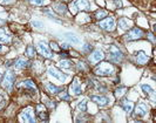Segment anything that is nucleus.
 <instances>
[{
    "label": "nucleus",
    "instance_id": "obj_1",
    "mask_svg": "<svg viewBox=\"0 0 156 123\" xmlns=\"http://www.w3.org/2000/svg\"><path fill=\"white\" fill-rule=\"evenodd\" d=\"M112 73H113V68L106 63H101L100 67L95 69V74L100 75V76H109V75H112Z\"/></svg>",
    "mask_w": 156,
    "mask_h": 123
},
{
    "label": "nucleus",
    "instance_id": "obj_2",
    "mask_svg": "<svg viewBox=\"0 0 156 123\" xmlns=\"http://www.w3.org/2000/svg\"><path fill=\"white\" fill-rule=\"evenodd\" d=\"M14 79H15L14 73L13 72H9L5 76V79H4V82H3L4 88L7 89V90H11L12 87H13V83H14Z\"/></svg>",
    "mask_w": 156,
    "mask_h": 123
},
{
    "label": "nucleus",
    "instance_id": "obj_3",
    "mask_svg": "<svg viewBox=\"0 0 156 123\" xmlns=\"http://www.w3.org/2000/svg\"><path fill=\"white\" fill-rule=\"evenodd\" d=\"M48 73H50V75H51V76H53L55 80H59L61 82H65L67 80V78H68L66 74H63V73H61L59 70H56L55 68H52V67L48 69Z\"/></svg>",
    "mask_w": 156,
    "mask_h": 123
},
{
    "label": "nucleus",
    "instance_id": "obj_4",
    "mask_svg": "<svg viewBox=\"0 0 156 123\" xmlns=\"http://www.w3.org/2000/svg\"><path fill=\"white\" fill-rule=\"evenodd\" d=\"M142 36H143L142 30H140V28H137V27H135V28H133V30L126 35V39L135 40V39H140V37H142Z\"/></svg>",
    "mask_w": 156,
    "mask_h": 123
},
{
    "label": "nucleus",
    "instance_id": "obj_5",
    "mask_svg": "<svg viewBox=\"0 0 156 123\" xmlns=\"http://www.w3.org/2000/svg\"><path fill=\"white\" fill-rule=\"evenodd\" d=\"M100 26L106 31H113L114 27H115V21L114 19L110 16V18H106L104 20L100 21Z\"/></svg>",
    "mask_w": 156,
    "mask_h": 123
},
{
    "label": "nucleus",
    "instance_id": "obj_6",
    "mask_svg": "<svg viewBox=\"0 0 156 123\" xmlns=\"http://www.w3.org/2000/svg\"><path fill=\"white\" fill-rule=\"evenodd\" d=\"M38 51L40 52L44 56H46V58H53V53L48 49V47L44 42H39L38 43Z\"/></svg>",
    "mask_w": 156,
    "mask_h": 123
},
{
    "label": "nucleus",
    "instance_id": "obj_7",
    "mask_svg": "<svg viewBox=\"0 0 156 123\" xmlns=\"http://www.w3.org/2000/svg\"><path fill=\"white\" fill-rule=\"evenodd\" d=\"M74 9H91V4L88 0H76L74 3Z\"/></svg>",
    "mask_w": 156,
    "mask_h": 123
},
{
    "label": "nucleus",
    "instance_id": "obj_8",
    "mask_svg": "<svg viewBox=\"0 0 156 123\" xmlns=\"http://www.w3.org/2000/svg\"><path fill=\"white\" fill-rule=\"evenodd\" d=\"M103 58H104V54H103L101 51H95V52L89 56V60H91L92 63H96V62L103 60Z\"/></svg>",
    "mask_w": 156,
    "mask_h": 123
},
{
    "label": "nucleus",
    "instance_id": "obj_9",
    "mask_svg": "<svg viewBox=\"0 0 156 123\" xmlns=\"http://www.w3.org/2000/svg\"><path fill=\"white\" fill-rule=\"evenodd\" d=\"M91 99H92L94 102H96L99 106H106V105H108V102H109L108 99L103 97V96H95V95H92Z\"/></svg>",
    "mask_w": 156,
    "mask_h": 123
},
{
    "label": "nucleus",
    "instance_id": "obj_10",
    "mask_svg": "<svg viewBox=\"0 0 156 123\" xmlns=\"http://www.w3.org/2000/svg\"><path fill=\"white\" fill-rule=\"evenodd\" d=\"M113 47V46H112ZM114 48V52H112V55H110V59L113 60V61H115V62H119L120 60H122L123 59V54L119 51V49H116L115 47H113Z\"/></svg>",
    "mask_w": 156,
    "mask_h": 123
},
{
    "label": "nucleus",
    "instance_id": "obj_11",
    "mask_svg": "<svg viewBox=\"0 0 156 123\" xmlns=\"http://www.w3.org/2000/svg\"><path fill=\"white\" fill-rule=\"evenodd\" d=\"M71 90L72 93L74 94V95H80L81 94V87H80V84H79V81L77 80H74V82L71 84Z\"/></svg>",
    "mask_w": 156,
    "mask_h": 123
},
{
    "label": "nucleus",
    "instance_id": "obj_12",
    "mask_svg": "<svg viewBox=\"0 0 156 123\" xmlns=\"http://www.w3.org/2000/svg\"><path fill=\"white\" fill-rule=\"evenodd\" d=\"M148 61V58H147V55H145L142 51H140V52H137L136 53V62L137 63H140V64H143V63H145Z\"/></svg>",
    "mask_w": 156,
    "mask_h": 123
},
{
    "label": "nucleus",
    "instance_id": "obj_13",
    "mask_svg": "<svg viewBox=\"0 0 156 123\" xmlns=\"http://www.w3.org/2000/svg\"><path fill=\"white\" fill-rule=\"evenodd\" d=\"M21 117H22V120L26 121V122H34V117H33V115H32L31 109H27L26 111H24L22 115H21Z\"/></svg>",
    "mask_w": 156,
    "mask_h": 123
},
{
    "label": "nucleus",
    "instance_id": "obj_14",
    "mask_svg": "<svg viewBox=\"0 0 156 123\" xmlns=\"http://www.w3.org/2000/svg\"><path fill=\"white\" fill-rule=\"evenodd\" d=\"M145 114H147V108H145V106L143 103H140L137 106V108H136V115L140 116V117H143Z\"/></svg>",
    "mask_w": 156,
    "mask_h": 123
},
{
    "label": "nucleus",
    "instance_id": "obj_15",
    "mask_svg": "<svg viewBox=\"0 0 156 123\" xmlns=\"http://www.w3.org/2000/svg\"><path fill=\"white\" fill-rule=\"evenodd\" d=\"M119 26H120V28H122V30H128V28L132 26V24H130V21L128 20V19H126V18H122V19H120L119 20Z\"/></svg>",
    "mask_w": 156,
    "mask_h": 123
},
{
    "label": "nucleus",
    "instance_id": "obj_16",
    "mask_svg": "<svg viewBox=\"0 0 156 123\" xmlns=\"http://www.w3.org/2000/svg\"><path fill=\"white\" fill-rule=\"evenodd\" d=\"M63 37H65L66 40L71 41V42H74V43H79V42H80V39H79V37H77L76 35H74L73 33H67V34L63 35Z\"/></svg>",
    "mask_w": 156,
    "mask_h": 123
},
{
    "label": "nucleus",
    "instance_id": "obj_17",
    "mask_svg": "<svg viewBox=\"0 0 156 123\" xmlns=\"http://www.w3.org/2000/svg\"><path fill=\"white\" fill-rule=\"evenodd\" d=\"M46 88L48 89V91L52 93V94H58V93H60V91L62 90L61 88L54 86V84H52V83H47V84H46Z\"/></svg>",
    "mask_w": 156,
    "mask_h": 123
},
{
    "label": "nucleus",
    "instance_id": "obj_18",
    "mask_svg": "<svg viewBox=\"0 0 156 123\" xmlns=\"http://www.w3.org/2000/svg\"><path fill=\"white\" fill-rule=\"evenodd\" d=\"M9 40H11V36H9L5 31H0V42H4V43H8Z\"/></svg>",
    "mask_w": 156,
    "mask_h": 123
},
{
    "label": "nucleus",
    "instance_id": "obj_19",
    "mask_svg": "<svg viewBox=\"0 0 156 123\" xmlns=\"http://www.w3.org/2000/svg\"><path fill=\"white\" fill-rule=\"evenodd\" d=\"M141 88H142V90H143L145 94H148V95H153V96H154L155 90H154L150 86H148V84H142Z\"/></svg>",
    "mask_w": 156,
    "mask_h": 123
},
{
    "label": "nucleus",
    "instance_id": "obj_20",
    "mask_svg": "<svg viewBox=\"0 0 156 123\" xmlns=\"http://www.w3.org/2000/svg\"><path fill=\"white\" fill-rule=\"evenodd\" d=\"M21 86H24L25 88H28V89H31V90H34V91H35V84H34L31 80L24 81V82L21 83Z\"/></svg>",
    "mask_w": 156,
    "mask_h": 123
},
{
    "label": "nucleus",
    "instance_id": "obj_21",
    "mask_svg": "<svg viewBox=\"0 0 156 123\" xmlns=\"http://www.w3.org/2000/svg\"><path fill=\"white\" fill-rule=\"evenodd\" d=\"M122 108L124 109V111L130 112V111L133 110V103H132V102H128V101H124L123 105H122Z\"/></svg>",
    "mask_w": 156,
    "mask_h": 123
},
{
    "label": "nucleus",
    "instance_id": "obj_22",
    "mask_svg": "<svg viewBox=\"0 0 156 123\" xmlns=\"http://www.w3.org/2000/svg\"><path fill=\"white\" fill-rule=\"evenodd\" d=\"M27 64H28V62H27L26 60L20 59V60H18V61L15 62V68H25Z\"/></svg>",
    "mask_w": 156,
    "mask_h": 123
},
{
    "label": "nucleus",
    "instance_id": "obj_23",
    "mask_svg": "<svg viewBox=\"0 0 156 123\" xmlns=\"http://www.w3.org/2000/svg\"><path fill=\"white\" fill-rule=\"evenodd\" d=\"M55 9L59 13H66L67 12V7H66V5H61V4H55Z\"/></svg>",
    "mask_w": 156,
    "mask_h": 123
},
{
    "label": "nucleus",
    "instance_id": "obj_24",
    "mask_svg": "<svg viewBox=\"0 0 156 123\" xmlns=\"http://www.w3.org/2000/svg\"><path fill=\"white\" fill-rule=\"evenodd\" d=\"M126 90H127V89H126L124 87L118 88V89H116V90H115V96H116V97H121V96L123 95V94L126 93Z\"/></svg>",
    "mask_w": 156,
    "mask_h": 123
},
{
    "label": "nucleus",
    "instance_id": "obj_25",
    "mask_svg": "<svg viewBox=\"0 0 156 123\" xmlns=\"http://www.w3.org/2000/svg\"><path fill=\"white\" fill-rule=\"evenodd\" d=\"M104 16H107V12L103 11V9H102V11H97L95 13V18H97V19H102Z\"/></svg>",
    "mask_w": 156,
    "mask_h": 123
},
{
    "label": "nucleus",
    "instance_id": "obj_26",
    "mask_svg": "<svg viewBox=\"0 0 156 123\" xmlns=\"http://www.w3.org/2000/svg\"><path fill=\"white\" fill-rule=\"evenodd\" d=\"M32 25L35 27V28H44V25L39 21V20H34V21H32Z\"/></svg>",
    "mask_w": 156,
    "mask_h": 123
},
{
    "label": "nucleus",
    "instance_id": "obj_27",
    "mask_svg": "<svg viewBox=\"0 0 156 123\" xmlns=\"http://www.w3.org/2000/svg\"><path fill=\"white\" fill-rule=\"evenodd\" d=\"M27 54H28V56H31V58H32V56H34L35 52H34V48H33L32 46H30V47L27 48Z\"/></svg>",
    "mask_w": 156,
    "mask_h": 123
},
{
    "label": "nucleus",
    "instance_id": "obj_28",
    "mask_svg": "<svg viewBox=\"0 0 156 123\" xmlns=\"http://www.w3.org/2000/svg\"><path fill=\"white\" fill-rule=\"evenodd\" d=\"M60 66L63 68H68V67H71V63L68 61H62V62H60Z\"/></svg>",
    "mask_w": 156,
    "mask_h": 123
},
{
    "label": "nucleus",
    "instance_id": "obj_29",
    "mask_svg": "<svg viewBox=\"0 0 156 123\" xmlns=\"http://www.w3.org/2000/svg\"><path fill=\"white\" fill-rule=\"evenodd\" d=\"M86 103H87L86 101H82V102L80 103V105H79V109H80V110H82V111L86 110Z\"/></svg>",
    "mask_w": 156,
    "mask_h": 123
},
{
    "label": "nucleus",
    "instance_id": "obj_30",
    "mask_svg": "<svg viewBox=\"0 0 156 123\" xmlns=\"http://www.w3.org/2000/svg\"><path fill=\"white\" fill-rule=\"evenodd\" d=\"M30 1L33 3V4H35V5H39V6L44 4V0H30Z\"/></svg>",
    "mask_w": 156,
    "mask_h": 123
},
{
    "label": "nucleus",
    "instance_id": "obj_31",
    "mask_svg": "<svg viewBox=\"0 0 156 123\" xmlns=\"http://www.w3.org/2000/svg\"><path fill=\"white\" fill-rule=\"evenodd\" d=\"M115 4H116V7H122V3H121V0H114Z\"/></svg>",
    "mask_w": 156,
    "mask_h": 123
},
{
    "label": "nucleus",
    "instance_id": "obj_32",
    "mask_svg": "<svg viewBox=\"0 0 156 123\" xmlns=\"http://www.w3.org/2000/svg\"><path fill=\"white\" fill-rule=\"evenodd\" d=\"M83 49H85V51H89V49H92V46H91V45H85Z\"/></svg>",
    "mask_w": 156,
    "mask_h": 123
},
{
    "label": "nucleus",
    "instance_id": "obj_33",
    "mask_svg": "<svg viewBox=\"0 0 156 123\" xmlns=\"http://www.w3.org/2000/svg\"><path fill=\"white\" fill-rule=\"evenodd\" d=\"M62 97H63V100H69V96L67 95V94H65V93H62V95H61Z\"/></svg>",
    "mask_w": 156,
    "mask_h": 123
},
{
    "label": "nucleus",
    "instance_id": "obj_34",
    "mask_svg": "<svg viewBox=\"0 0 156 123\" xmlns=\"http://www.w3.org/2000/svg\"><path fill=\"white\" fill-rule=\"evenodd\" d=\"M148 37H149V39H150V40H151V41H153V42H154V41H155V39H154V35H153V34H151V33H150V34H149V35H148Z\"/></svg>",
    "mask_w": 156,
    "mask_h": 123
},
{
    "label": "nucleus",
    "instance_id": "obj_35",
    "mask_svg": "<svg viewBox=\"0 0 156 123\" xmlns=\"http://www.w3.org/2000/svg\"><path fill=\"white\" fill-rule=\"evenodd\" d=\"M12 1H14V0H3V3H5V4H8V3H12Z\"/></svg>",
    "mask_w": 156,
    "mask_h": 123
},
{
    "label": "nucleus",
    "instance_id": "obj_36",
    "mask_svg": "<svg viewBox=\"0 0 156 123\" xmlns=\"http://www.w3.org/2000/svg\"><path fill=\"white\" fill-rule=\"evenodd\" d=\"M1 49H3V47H1V46H0V52H1Z\"/></svg>",
    "mask_w": 156,
    "mask_h": 123
},
{
    "label": "nucleus",
    "instance_id": "obj_37",
    "mask_svg": "<svg viewBox=\"0 0 156 123\" xmlns=\"http://www.w3.org/2000/svg\"><path fill=\"white\" fill-rule=\"evenodd\" d=\"M62 1H69V0H62Z\"/></svg>",
    "mask_w": 156,
    "mask_h": 123
}]
</instances>
